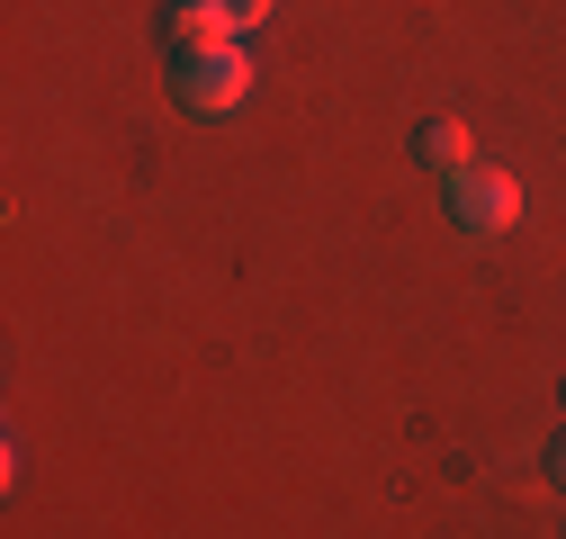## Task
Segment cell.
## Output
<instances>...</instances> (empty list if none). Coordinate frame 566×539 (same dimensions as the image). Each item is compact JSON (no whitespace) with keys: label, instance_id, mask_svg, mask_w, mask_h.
<instances>
[{"label":"cell","instance_id":"2","mask_svg":"<svg viewBox=\"0 0 566 539\" xmlns=\"http://www.w3.org/2000/svg\"><path fill=\"white\" fill-rule=\"evenodd\" d=\"M441 198H450V225H459V234H504V225L522 216V180H513V171H494V162L450 171Z\"/></svg>","mask_w":566,"mask_h":539},{"label":"cell","instance_id":"5","mask_svg":"<svg viewBox=\"0 0 566 539\" xmlns=\"http://www.w3.org/2000/svg\"><path fill=\"white\" fill-rule=\"evenodd\" d=\"M217 10H226V19H234V36H243V28H261V19L279 10V0H217Z\"/></svg>","mask_w":566,"mask_h":539},{"label":"cell","instance_id":"1","mask_svg":"<svg viewBox=\"0 0 566 539\" xmlns=\"http://www.w3.org/2000/svg\"><path fill=\"white\" fill-rule=\"evenodd\" d=\"M243 91H252V54L243 45H189V54H171V99L180 108L226 117V108H243Z\"/></svg>","mask_w":566,"mask_h":539},{"label":"cell","instance_id":"4","mask_svg":"<svg viewBox=\"0 0 566 539\" xmlns=\"http://www.w3.org/2000/svg\"><path fill=\"white\" fill-rule=\"evenodd\" d=\"M413 145H422V162H441V180L476 162V154H468V126H459V117H422V126H413Z\"/></svg>","mask_w":566,"mask_h":539},{"label":"cell","instance_id":"3","mask_svg":"<svg viewBox=\"0 0 566 539\" xmlns=\"http://www.w3.org/2000/svg\"><path fill=\"white\" fill-rule=\"evenodd\" d=\"M163 28H171V54H189V45H234V19L217 10V0H171Z\"/></svg>","mask_w":566,"mask_h":539},{"label":"cell","instance_id":"6","mask_svg":"<svg viewBox=\"0 0 566 539\" xmlns=\"http://www.w3.org/2000/svg\"><path fill=\"white\" fill-rule=\"evenodd\" d=\"M548 477H557V486H566V432H557V441H548Z\"/></svg>","mask_w":566,"mask_h":539}]
</instances>
